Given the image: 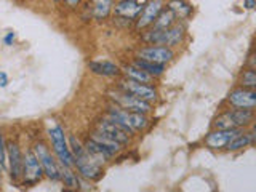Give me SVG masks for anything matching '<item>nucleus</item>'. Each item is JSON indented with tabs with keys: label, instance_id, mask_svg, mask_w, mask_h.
<instances>
[{
	"label": "nucleus",
	"instance_id": "f257e3e1",
	"mask_svg": "<svg viewBox=\"0 0 256 192\" xmlns=\"http://www.w3.org/2000/svg\"><path fill=\"white\" fill-rule=\"evenodd\" d=\"M69 148L72 152V157H74V168L78 172V174L82 178L88 180V181H100L104 174V168L100 162L88 154L84 142H80L78 138H76L74 134L69 136Z\"/></svg>",
	"mask_w": 256,
	"mask_h": 192
},
{
	"label": "nucleus",
	"instance_id": "f03ea898",
	"mask_svg": "<svg viewBox=\"0 0 256 192\" xmlns=\"http://www.w3.org/2000/svg\"><path fill=\"white\" fill-rule=\"evenodd\" d=\"M186 38V24L176 21L168 29H146L141 32V42L144 45H165L170 48L180 46Z\"/></svg>",
	"mask_w": 256,
	"mask_h": 192
},
{
	"label": "nucleus",
	"instance_id": "7ed1b4c3",
	"mask_svg": "<svg viewBox=\"0 0 256 192\" xmlns=\"http://www.w3.org/2000/svg\"><path fill=\"white\" fill-rule=\"evenodd\" d=\"M106 116L110 117L112 120H116V122L120 126H124L132 136H134L136 133L144 132L149 126V117H148V114L126 110V109L118 108L117 104H110V106L108 108Z\"/></svg>",
	"mask_w": 256,
	"mask_h": 192
},
{
	"label": "nucleus",
	"instance_id": "20e7f679",
	"mask_svg": "<svg viewBox=\"0 0 256 192\" xmlns=\"http://www.w3.org/2000/svg\"><path fill=\"white\" fill-rule=\"evenodd\" d=\"M256 122V110L250 109H237V108H229L218 114L213 120V128H245L250 126Z\"/></svg>",
	"mask_w": 256,
	"mask_h": 192
},
{
	"label": "nucleus",
	"instance_id": "39448f33",
	"mask_svg": "<svg viewBox=\"0 0 256 192\" xmlns=\"http://www.w3.org/2000/svg\"><path fill=\"white\" fill-rule=\"evenodd\" d=\"M48 138L52 141V149L54 152L56 158L61 165L66 166H74V157H72V152L69 148V141L66 138V133H64L61 125H53L50 130H48Z\"/></svg>",
	"mask_w": 256,
	"mask_h": 192
},
{
	"label": "nucleus",
	"instance_id": "423d86ee",
	"mask_svg": "<svg viewBox=\"0 0 256 192\" xmlns=\"http://www.w3.org/2000/svg\"><path fill=\"white\" fill-rule=\"evenodd\" d=\"M22 158H24V162H22V178L20 181L21 186H36L37 182H40L44 180V176H45V172H44V168L42 165H40L38 162V158L36 156V152L32 148L26 149V152L22 154Z\"/></svg>",
	"mask_w": 256,
	"mask_h": 192
},
{
	"label": "nucleus",
	"instance_id": "0eeeda50",
	"mask_svg": "<svg viewBox=\"0 0 256 192\" xmlns=\"http://www.w3.org/2000/svg\"><path fill=\"white\" fill-rule=\"evenodd\" d=\"M110 100L114 101V104H117L118 108L122 109H126V110H132V112H141V114H150L154 106H152L150 102L144 101L138 96H134L132 93H126V92H122V90H117L116 92H110L109 93Z\"/></svg>",
	"mask_w": 256,
	"mask_h": 192
},
{
	"label": "nucleus",
	"instance_id": "6e6552de",
	"mask_svg": "<svg viewBox=\"0 0 256 192\" xmlns=\"http://www.w3.org/2000/svg\"><path fill=\"white\" fill-rule=\"evenodd\" d=\"M34 152L38 158L40 165H42L44 172H45V176L46 178H50L52 181H60L61 174H60V162L54 158V156L52 154L50 148L46 146L44 141H38L34 144Z\"/></svg>",
	"mask_w": 256,
	"mask_h": 192
},
{
	"label": "nucleus",
	"instance_id": "1a4fd4ad",
	"mask_svg": "<svg viewBox=\"0 0 256 192\" xmlns=\"http://www.w3.org/2000/svg\"><path fill=\"white\" fill-rule=\"evenodd\" d=\"M136 56L142 60L152 61V62H157V64H165L166 66V64H170L174 60L176 52H174V48L165 46V45H144L138 48Z\"/></svg>",
	"mask_w": 256,
	"mask_h": 192
},
{
	"label": "nucleus",
	"instance_id": "9d476101",
	"mask_svg": "<svg viewBox=\"0 0 256 192\" xmlns=\"http://www.w3.org/2000/svg\"><path fill=\"white\" fill-rule=\"evenodd\" d=\"M226 102L229 104V108L256 110V90L237 85L226 96Z\"/></svg>",
	"mask_w": 256,
	"mask_h": 192
},
{
	"label": "nucleus",
	"instance_id": "9b49d317",
	"mask_svg": "<svg viewBox=\"0 0 256 192\" xmlns=\"http://www.w3.org/2000/svg\"><path fill=\"white\" fill-rule=\"evenodd\" d=\"M244 128H228V130L213 128V130L204 138V144H205V148L212 149V150H224L228 144Z\"/></svg>",
	"mask_w": 256,
	"mask_h": 192
},
{
	"label": "nucleus",
	"instance_id": "f8f14e48",
	"mask_svg": "<svg viewBox=\"0 0 256 192\" xmlns=\"http://www.w3.org/2000/svg\"><path fill=\"white\" fill-rule=\"evenodd\" d=\"M117 88H118V90H122V92H126V93H132L134 96H138V98L148 101L150 104H154L157 101V98H158V93H157L154 85L140 84V82H134V80H130V78L118 80Z\"/></svg>",
	"mask_w": 256,
	"mask_h": 192
},
{
	"label": "nucleus",
	"instance_id": "ddd939ff",
	"mask_svg": "<svg viewBox=\"0 0 256 192\" xmlns=\"http://www.w3.org/2000/svg\"><path fill=\"white\" fill-rule=\"evenodd\" d=\"M94 128H96V130L102 132L104 134H108L109 138L116 140L117 142L122 144V146H128V144L132 142V138H133V136L128 133L124 126H120L116 120H112L108 116H104L102 118H100L98 122L94 124Z\"/></svg>",
	"mask_w": 256,
	"mask_h": 192
},
{
	"label": "nucleus",
	"instance_id": "4468645a",
	"mask_svg": "<svg viewBox=\"0 0 256 192\" xmlns=\"http://www.w3.org/2000/svg\"><path fill=\"white\" fill-rule=\"evenodd\" d=\"M164 8H165L164 0H148V2L142 5V10H141L140 16L134 20V29L138 32L149 29Z\"/></svg>",
	"mask_w": 256,
	"mask_h": 192
},
{
	"label": "nucleus",
	"instance_id": "2eb2a0df",
	"mask_svg": "<svg viewBox=\"0 0 256 192\" xmlns=\"http://www.w3.org/2000/svg\"><path fill=\"white\" fill-rule=\"evenodd\" d=\"M22 152L16 142L6 144V170L13 182H20L22 178Z\"/></svg>",
	"mask_w": 256,
	"mask_h": 192
},
{
	"label": "nucleus",
	"instance_id": "dca6fc26",
	"mask_svg": "<svg viewBox=\"0 0 256 192\" xmlns=\"http://www.w3.org/2000/svg\"><path fill=\"white\" fill-rule=\"evenodd\" d=\"M141 10H142V5L138 2V0H118V2L114 5V8H112L116 18L133 21V22L140 16Z\"/></svg>",
	"mask_w": 256,
	"mask_h": 192
},
{
	"label": "nucleus",
	"instance_id": "f3484780",
	"mask_svg": "<svg viewBox=\"0 0 256 192\" xmlns=\"http://www.w3.org/2000/svg\"><path fill=\"white\" fill-rule=\"evenodd\" d=\"M86 66L93 72V74L101 76V77H120V76H122V68H120L118 64L108 61V60L90 61Z\"/></svg>",
	"mask_w": 256,
	"mask_h": 192
},
{
	"label": "nucleus",
	"instance_id": "a211bd4d",
	"mask_svg": "<svg viewBox=\"0 0 256 192\" xmlns=\"http://www.w3.org/2000/svg\"><path fill=\"white\" fill-rule=\"evenodd\" d=\"M122 76H125V78L134 80V82H140V84H148V85L156 84L154 77H152L150 74H148L146 70H142L138 66H134L133 62H128L126 66L122 68Z\"/></svg>",
	"mask_w": 256,
	"mask_h": 192
},
{
	"label": "nucleus",
	"instance_id": "6ab92c4d",
	"mask_svg": "<svg viewBox=\"0 0 256 192\" xmlns=\"http://www.w3.org/2000/svg\"><path fill=\"white\" fill-rule=\"evenodd\" d=\"M84 146H85V149H86V152L90 154L96 162H100L101 165L102 164H106V162H109L110 158H114L116 156L114 154H110V152L106 149V148H102L101 144H98L96 141H93L90 136L86 138V141L84 142Z\"/></svg>",
	"mask_w": 256,
	"mask_h": 192
},
{
	"label": "nucleus",
	"instance_id": "aec40b11",
	"mask_svg": "<svg viewBox=\"0 0 256 192\" xmlns=\"http://www.w3.org/2000/svg\"><path fill=\"white\" fill-rule=\"evenodd\" d=\"M166 8H170L173 14L178 21H188L192 14H194V6H192L188 0H168Z\"/></svg>",
	"mask_w": 256,
	"mask_h": 192
},
{
	"label": "nucleus",
	"instance_id": "412c9836",
	"mask_svg": "<svg viewBox=\"0 0 256 192\" xmlns=\"http://www.w3.org/2000/svg\"><path fill=\"white\" fill-rule=\"evenodd\" d=\"M90 138L93 140V141H96L98 144H101L102 148H106L110 154H114V156H118L120 152H122V149H124V146L120 142H117L116 140H112V138H109L108 134H104L102 132H100V130H94L90 133Z\"/></svg>",
	"mask_w": 256,
	"mask_h": 192
},
{
	"label": "nucleus",
	"instance_id": "4be33fe9",
	"mask_svg": "<svg viewBox=\"0 0 256 192\" xmlns=\"http://www.w3.org/2000/svg\"><path fill=\"white\" fill-rule=\"evenodd\" d=\"M92 6V16L96 21H102V20H108L109 14L112 13V0H92L90 2Z\"/></svg>",
	"mask_w": 256,
	"mask_h": 192
},
{
	"label": "nucleus",
	"instance_id": "5701e85b",
	"mask_svg": "<svg viewBox=\"0 0 256 192\" xmlns=\"http://www.w3.org/2000/svg\"><path fill=\"white\" fill-rule=\"evenodd\" d=\"M132 62L134 64V66H138L140 69L146 70L148 74H150L154 78H158L160 76H164L165 70H166L165 64H157V62H152V61H148V60L138 58V56H134V58L132 60Z\"/></svg>",
	"mask_w": 256,
	"mask_h": 192
},
{
	"label": "nucleus",
	"instance_id": "b1692460",
	"mask_svg": "<svg viewBox=\"0 0 256 192\" xmlns=\"http://www.w3.org/2000/svg\"><path fill=\"white\" fill-rule=\"evenodd\" d=\"M253 144V138H252V133L250 132H240L234 140H232L226 149L224 150H228V152H236V150H240V149H245L248 146H252Z\"/></svg>",
	"mask_w": 256,
	"mask_h": 192
},
{
	"label": "nucleus",
	"instance_id": "393cba45",
	"mask_svg": "<svg viewBox=\"0 0 256 192\" xmlns=\"http://www.w3.org/2000/svg\"><path fill=\"white\" fill-rule=\"evenodd\" d=\"M72 168L74 166H66V165L60 164V174H61L60 181H62L64 186L69 188V189H78V184H80L78 176L74 170H72Z\"/></svg>",
	"mask_w": 256,
	"mask_h": 192
},
{
	"label": "nucleus",
	"instance_id": "a878e982",
	"mask_svg": "<svg viewBox=\"0 0 256 192\" xmlns=\"http://www.w3.org/2000/svg\"><path fill=\"white\" fill-rule=\"evenodd\" d=\"M178 21L176 20V16L173 14V12L170 10V8H164L162 12L158 13L157 16V20L154 21V24H152V29H168V28H172L173 24Z\"/></svg>",
	"mask_w": 256,
	"mask_h": 192
},
{
	"label": "nucleus",
	"instance_id": "bb28decb",
	"mask_svg": "<svg viewBox=\"0 0 256 192\" xmlns=\"http://www.w3.org/2000/svg\"><path fill=\"white\" fill-rule=\"evenodd\" d=\"M237 85L238 86H245V88H252V90H256V70L245 66L242 70L238 72V76H237Z\"/></svg>",
	"mask_w": 256,
	"mask_h": 192
},
{
	"label": "nucleus",
	"instance_id": "cd10ccee",
	"mask_svg": "<svg viewBox=\"0 0 256 192\" xmlns=\"http://www.w3.org/2000/svg\"><path fill=\"white\" fill-rule=\"evenodd\" d=\"M0 164H2V168L5 172L6 170V142H5L2 130H0Z\"/></svg>",
	"mask_w": 256,
	"mask_h": 192
},
{
	"label": "nucleus",
	"instance_id": "c85d7f7f",
	"mask_svg": "<svg viewBox=\"0 0 256 192\" xmlns=\"http://www.w3.org/2000/svg\"><path fill=\"white\" fill-rule=\"evenodd\" d=\"M245 66L256 70V53H254V52H253L250 56H248V60H246V64H245Z\"/></svg>",
	"mask_w": 256,
	"mask_h": 192
},
{
	"label": "nucleus",
	"instance_id": "c756f323",
	"mask_svg": "<svg viewBox=\"0 0 256 192\" xmlns=\"http://www.w3.org/2000/svg\"><path fill=\"white\" fill-rule=\"evenodd\" d=\"M13 42H14V32H8V34L4 37V44H5L6 46H12Z\"/></svg>",
	"mask_w": 256,
	"mask_h": 192
},
{
	"label": "nucleus",
	"instance_id": "7c9ffc66",
	"mask_svg": "<svg viewBox=\"0 0 256 192\" xmlns=\"http://www.w3.org/2000/svg\"><path fill=\"white\" fill-rule=\"evenodd\" d=\"M82 2H84V0H64V4H66V6H68V8H72V10H74V8H77Z\"/></svg>",
	"mask_w": 256,
	"mask_h": 192
},
{
	"label": "nucleus",
	"instance_id": "2f4dec72",
	"mask_svg": "<svg viewBox=\"0 0 256 192\" xmlns=\"http://www.w3.org/2000/svg\"><path fill=\"white\" fill-rule=\"evenodd\" d=\"M6 85H8V76L0 70V88H5Z\"/></svg>",
	"mask_w": 256,
	"mask_h": 192
},
{
	"label": "nucleus",
	"instance_id": "473e14b6",
	"mask_svg": "<svg viewBox=\"0 0 256 192\" xmlns=\"http://www.w3.org/2000/svg\"><path fill=\"white\" fill-rule=\"evenodd\" d=\"M244 6L246 10H253V8H256V0H244Z\"/></svg>",
	"mask_w": 256,
	"mask_h": 192
},
{
	"label": "nucleus",
	"instance_id": "72a5a7b5",
	"mask_svg": "<svg viewBox=\"0 0 256 192\" xmlns=\"http://www.w3.org/2000/svg\"><path fill=\"white\" fill-rule=\"evenodd\" d=\"M252 138H253V144H254V146H256V122L252 125Z\"/></svg>",
	"mask_w": 256,
	"mask_h": 192
},
{
	"label": "nucleus",
	"instance_id": "f704fd0d",
	"mask_svg": "<svg viewBox=\"0 0 256 192\" xmlns=\"http://www.w3.org/2000/svg\"><path fill=\"white\" fill-rule=\"evenodd\" d=\"M253 50H254V53H256V40H254V45H253Z\"/></svg>",
	"mask_w": 256,
	"mask_h": 192
},
{
	"label": "nucleus",
	"instance_id": "c9c22d12",
	"mask_svg": "<svg viewBox=\"0 0 256 192\" xmlns=\"http://www.w3.org/2000/svg\"><path fill=\"white\" fill-rule=\"evenodd\" d=\"M53 2H60V0H53Z\"/></svg>",
	"mask_w": 256,
	"mask_h": 192
},
{
	"label": "nucleus",
	"instance_id": "e433bc0d",
	"mask_svg": "<svg viewBox=\"0 0 256 192\" xmlns=\"http://www.w3.org/2000/svg\"><path fill=\"white\" fill-rule=\"evenodd\" d=\"M0 186H2V181H0Z\"/></svg>",
	"mask_w": 256,
	"mask_h": 192
}]
</instances>
